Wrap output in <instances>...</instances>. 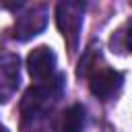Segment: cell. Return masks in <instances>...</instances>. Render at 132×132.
<instances>
[{
	"label": "cell",
	"mask_w": 132,
	"mask_h": 132,
	"mask_svg": "<svg viewBox=\"0 0 132 132\" xmlns=\"http://www.w3.org/2000/svg\"><path fill=\"white\" fill-rule=\"evenodd\" d=\"M64 89H66V76L64 74H56L54 78L31 87L21 101V111L27 118H33V116L47 111L50 107H54L62 99Z\"/></svg>",
	"instance_id": "cell-1"
},
{
	"label": "cell",
	"mask_w": 132,
	"mask_h": 132,
	"mask_svg": "<svg viewBox=\"0 0 132 132\" xmlns=\"http://www.w3.org/2000/svg\"><path fill=\"white\" fill-rule=\"evenodd\" d=\"M82 23H85V4L82 2H74V0L58 2V6H56V25H58V29H60V33H62L70 52H74L78 47Z\"/></svg>",
	"instance_id": "cell-2"
},
{
	"label": "cell",
	"mask_w": 132,
	"mask_h": 132,
	"mask_svg": "<svg viewBox=\"0 0 132 132\" xmlns=\"http://www.w3.org/2000/svg\"><path fill=\"white\" fill-rule=\"evenodd\" d=\"M47 25V6L45 4H35L29 6L27 10H23L16 21H14V29H12V37L16 41H29L33 37H37Z\"/></svg>",
	"instance_id": "cell-3"
},
{
	"label": "cell",
	"mask_w": 132,
	"mask_h": 132,
	"mask_svg": "<svg viewBox=\"0 0 132 132\" xmlns=\"http://www.w3.org/2000/svg\"><path fill=\"white\" fill-rule=\"evenodd\" d=\"M56 64H58V58L50 45H37L27 56V70H29L31 78L37 82H45V80L54 78Z\"/></svg>",
	"instance_id": "cell-4"
},
{
	"label": "cell",
	"mask_w": 132,
	"mask_h": 132,
	"mask_svg": "<svg viewBox=\"0 0 132 132\" xmlns=\"http://www.w3.org/2000/svg\"><path fill=\"white\" fill-rule=\"evenodd\" d=\"M21 85V58L16 54L0 56V103H8Z\"/></svg>",
	"instance_id": "cell-5"
},
{
	"label": "cell",
	"mask_w": 132,
	"mask_h": 132,
	"mask_svg": "<svg viewBox=\"0 0 132 132\" xmlns=\"http://www.w3.org/2000/svg\"><path fill=\"white\" fill-rule=\"evenodd\" d=\"M124 82V74L111 68H95L89 74V89L97 99H111Z\"/></svg>",
	"instance_id": "cell-6"
},
{
	"label": "cell",
	"mask_w": 132,
	"mask_h": 132,
	"mask_svg": "<svg viewBox=\"0 0 132 132\" xmlns=\"http://www.w3.org/2000/svg\"><path fill=\"white\" fill-rule=\"evenodd\" d=\"M87 128V109L80 103L70 105L60 120V132H82Z\"/></svg>",
	"instance_id": "cell-7"
},
{
	"label": "cell",
	"mask_w": 132,
	"mask_h": 132,
	"mask_svg": "<svg viewBox=\"0 0 132 132\" xmlns=\"http://www.w3.org/2000/svg\"><path fill=\"white\" fill-rule=\"evenodd\" d=\"M126 47H128V52L132 54V19L128 21V25H126Z\"/></svg>",
	"instance_id": "cell-8"
},
{
	"label": "cell",
	"mask_w": 132,
	"mask_h": 132,
	"mask_svg": "<svg viewBox=\"0 0 132 132\" xmlns=\"http://www.w3.org/2000/svg\"><path fill=\"white\" fill-rule=\"evenodd\" d=\"M0 132H8V130H6V128H4V126H0Z\"/></svg>",
	"instance_id": "cell-9"
}]
</instances>
